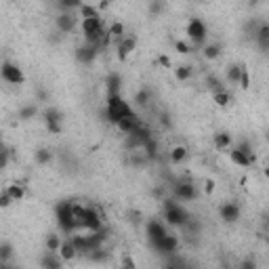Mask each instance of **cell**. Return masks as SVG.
Segmentation results:
<instances>
[{
    "instance_id": "7c38bea8",
    "label": "cell",
    "mask_w": 269,
    "mask_h": 269,
    "mask_svg": "<svg viewBox=\"0 0 269 269\" xmlns=\"http://www.w3.org/2000/svg\"><path fill=\"white\" fill-rule=\"evenodd\" d=\"M76 26H78V19L72 13H61V15H57V19H55V28H57L59 34H72Z\"/></svg>"
},
{
    "instance_id": "5b68a950",
    "label": "cell",
    "mask_w": 269,
    "mask_h": 269,
    "mask_svg": "<svg viewBox=\"0 0 269 269\" xmlns=\"http://www.w3.org/2000/svg\"><path fill=\"white\" fill-rule=\"evenodd\" d=\"M78 229H86V232H99L103 229V219L95 208L84 206L82 215L78 217Z\"/></svg>"
},
{
    "instance_id": "f6af8a7d",
    "label": "cell",
    "mask_w": 269,
    "mask_h": 269,
    "mask_svg": "<svg viewBox=\"0 0 269 269\" xmlns=\"http://www.w3.org/2000/svg\"><path fill=\"white\" fill-rule=\"evenodd\" d=\"M46 131H49L51 134H61L63 126H61V122H46Z\"/></svg>"
},
{
    "instance_id": "6da1fadb",
    "label": "cell",
    "mask_w": 269,
    "mask_h": 269,
    "mask_svg": "<svg viewBox=\"0 0 269 269\" xmlns=\"http://www.w3.org/2000/svg\"><path fill=\"white\" fill-rule=\"evenodd\" d=\"M126 116H134V109L129 105V101L122 99V95H107L105 101V120L116 126Z\"/></svg>"
},
{
    "instance_id": "9f6ffc18",
    "label": "cell",
    "mask_w": 269,
    "mask_h": 269,
    "mask_svg": "<svg viewBox=\"0 0 269 269\" xmlns=\"http://www.w3.org/2000/svg\"><path fill=\"white\" fill-rule=\"evenodd\" d=\"M263 240H265V244L269 246V232H265V234H263Z\"/></svg>"
},
{
    "instance_id": "db71d44e",
    "label": "cell",
    "mask_w": 269,
    "mask_h": 269,
    "mask_svg": "<svg viewBox=\"0 0 269 269\" xmlns=\"http://www.w3.org/2000/svg\"><path fill=\"white\" fill-rule=\"evenodd\" d=\"M162 194H164V189H162V187H156L154 192H152V196H154V198H162ZM162 200H164V198H162Z\"/></svg>"
},
{
    "instance_id": "680465c9",
    "label": "cell",
    "mask_w": 269,
    "mask_h": 269,
    "mask_svg": "<svg viewBox=\"0 0 269 269\" xmlns=\"http://www.w3.org/2000/svg\"><path fill=\"white\" fill-rule=\"evenodd\" d=\"M261 2V0H250V4H259Z\"/></svg>"
},
{
    "instance_id": "4dcf8cb0",
    "label": "cell",
    "mask_w": 269,
    "mask_h": 269,
    "mask_svg": "<svg viewBox=\"0 0 269 269\" xmlns=\"http://www.w3.org/2000/svg\"><path fill=\"white\" fill-rule=\"evenodd\" d=\"M107 30H109V36H112L114 42H120L122 38L126 36V34H124V23H120V21H114Z\"/></svg>"
},
{
    "instance_id": "30bf717a",
    "label": "cell",
    "mask_w": 269,
    "mask_h": 269,
    "mask_svg": "<svg viewBox=\"0 0 269 269\" xmlns=\"http://www.w3.org/2000/svg\"><path fill=\"white\" fill-rule=\"evenodd\" d=\"M219 217L223 223H238L240 217H242V210L235 202H225L219 206Z\"/></svg>"
},
{
    "instance_id": "5bb4252c",
    "label": "cell",
    "mask_w": 269,
    "mask_h": 269,
    "mask_svg": "<svg viewBox=\"0 0 269 269\" xmlns=\"http://www.w3.org/2000/svg\"><path fill=\"white\" fill-rule=\"evenodd\" d=\"M229 160H232L234 164H238V166H242V168H250L252 164H255V154L252 156H248V154H244L242 149H238V147H232L229 149Z\"/></svg>"
},
{
    "instance_id": "7a4b0ae2",
    "label": "cell",
    "mask_w": 269,
    "mask_h": 269,
    "mask_svg": "<svg viewBox=\"0 0 269 269\" xmlns=\"http://www.w3.org/2000/svg\"><path fill=\"white\" fill-rule=\"evenodd\" d=\"M162 217L166 221V225L170 227H183L192 219L189 212L177 202V198H164L162 200Z\"/></svg>"
},
{
    "instance_id": "1f68e13d",
    "label": "cell",
    "mask_w": 269,
    "mask_h": 269,
    "mask_svg": "<svg viewBox=\"0 0 269 269\" xmlns=\"http://www.w3.org/2000/svg\"><path fill=\"white\" fill-rule=\"evenodd\" d=\"M84 2L82 0H59L57 2V6L61 9V13H72V11H76V9H80Z\"/></svg>"
},
{
    "instance_id": "603a6c76",
    "label": "cell",
    "mask_w": 269,
    "mask_h": 269,
    "mask_svg": "<svg viewBox=\"0 0 269 269\" xmlns=\"http://www.w3.org/2000/svg\"><path fill=\"white\" fill-rule=\"evenodd\" d=\"M53 152L49 147H40V149H36L34 152V160H36V164L38 166H46V164H51L53 162Z\"/></svg>"
},
{
    "instance_id": "8fae6325",
    "label": "cell",
    "mask_w": 269,
    "mask_h": 269,
    "mask_svg": "<svg viewBox=\"0 0 269 269\" xmlns=\"http://www.w3.org/2000/svg\"><path fill=\"white\" fill-rule=\"evenodd\" d=\"M116 55H118V61H126L131 57V53L137 49V36H124L120 42H116Z\"/></svg>"
},
{
    "instance_id": "e0dca14e",
    "label": "cell",
    "mask_w": 269,
    "mask_h": 269,
    "mask_svg": "<svg viewBox=\"0 0 269 269\" xmlns=\"http://www.w3.org/2000/svg\"><path fill=\"white\" fill-rule=\"evenodd\" d=\"M59 255H61V259L66 261V263H72V261H74L78 255H80V252H78V248H76V244L72 242V238H67V240L61 242Z\"/></svg>"
},
{
    "instance_id": "2e32d148",
    "label": "cell",
    "mask_w": 269,
    "mask_h": 269,
    "mask_svg": "<svg viewBox=\"0 0 269 269\" xmlns=\"http://www.w3.org/2000/svg\"><path fill=\"white\" fill-rule=\"evenodd\" d=\"M63 263H66V261L61 259L59 252H53V250H46L40 259V267H44V269H59Z\"/></svg>"
},
{
    "instance_id": "277c9868",
    "label": "cell",
    "mask_w": 269,
    "mask_h": 269,
    "mask_svg": "<svg viewBox=\"0 0 269 269\" xmlns=\"http://www.w3.org/2000/svg\"><path fill=\"white\" fill-rule=\"evenodd\" d=\"M185 34H187V38H189V42H192V44L204 46L206 36H208V28H206V23H204L202 19L192 17L187 21V26H185Z\"/></svg>"
},
{
    "instance_id": "ee69618b",
    "label": "cell",
    "mask_w": 269,
    "mask_h": 269,
    "mask_svg": "<svg viewBox=\"0 0 269 269\" xmlns=\"http://www.w3.org/2000/svg\"><path fill=\"white\" fill-rule=\"evenodd\" d=\"M162 11H164L162 0H152V2H149V13H152V15H160Z\"/></svg>"
},
{
    "instance_id": "8992f818",
    "label": "cell",
    "mask_w": 269,
    "mask_h": 269,
    "mask_svg": "<svg viewBox=\"0 0 269 269\" xmlns=\"http://www.w3.org/2000/svg\"><path fill=\"white\" fill-rule=\"evenodd\" d=\"M149 246H152V250H156L158 255H175V252L179 250V246H181V240L177 238L175 234H166L164 238H160V240H152L149 242Z\"/></svg>"
},
{
    "instance_id": "44dd1931",
    "label": "cell",
    "mask_w": 269,
    "mask_h": 269,
    "mask_svg": "<svg viewBox=\"0 0 269 269\" xmlns=\"http://www.w3.org/2000/svg\"><path fill=\"white\" fill-rule=\"evenodd\" d=\"M137 124H139V118H137V114H134V116H126V118H122V120L116 124V129L126 137V134H131L134 129H137Z\"/></svg>"
},
{
    "instance_id": "7dc6e473",
    "label": "cell",
    "mask_w": 269,
    "mask_h": 269,
    "mask_svg": "<svg viewBox=\"0 0 269 269\" xmlns=\"http://www.w3.org/2000/svg\"><path fill=\"white\" fill-rule=\"evenodd\" d=\"M158 63H160L162 67H170L172 66V61H170L168 55H158Z\"/></svg>"
},
{
    "instance_id": "7bdbcfd3",
    "label": "cell",
    "mask_w": 269,
    "mask_h": 269,
    "mask_svg": "<svg viewBox=\"0 0 269 269\" xmlns=\"http://www.w3.org/2000/svg\"><path fill=\"white\" fill-rule=\"evenodd\" d=\"M175 51L179 55H187V53H192V44L185 42V40H177L175 42Z\"/></svg>"
},
{
    "instance_id": "ffe728a7",
    "label": "cell",
    "mask_w": 269,
    "mask_h": 269,
    "mask_svg": "<svg viewBox=\"0 0 269 269\" xmlns=\"http://www.w3.org/2000/svg\"><path fill=\"white\" fill-rule=\"evenodd\" d=\"M212 143H215V147L219 149V152H225V149H232L234 139H232V134H229V133L221 131V133H217L215 137H212Z\"/></svg>"
},
{
    "instance_id": "60d3db41",
    "label": "cell",
    "mask_w": 269,
    "mask_h": 269,
    "mask_svg": "<svg viewBox=\"0 0 269 269\" xmlns=\"http://www.w3.org/2000/svg\"><path fill=\"white\" fill-rule=\"evenodd\" d=\"M206 84H208V89H210V93H219V91H223L225 86L221 84V80L217 76H208L206 78Z\"/></svg>"
},
{
    "instance_id": "ac0fdd59",
    "label": "cell",
    "mask_w": 269,
    "mask_h": 269,
    "mask_svg": "<svg viewBox=\"0 0 269 269\" xmlns=\"http://www.w3.org/2000/svg\"><path fill=\"white\" fill-rule=\"evenodd\" d=\"M105 91H107V95H120V91H122V76L118 74V72L107 74V78H105Z\"/></svg>"
},
{
    "instance_id": "484cf974",
    "label": "cell",
    "mask_w": 269,
    "mask_h": 269,
    "mask_svg": "<svg viewBox=\"0 0 269 269\" xmlns=\"http://www.w3.org/2000/svg\"><path fill=\"white\" fill-rule=\"evenodd\" d=\"M36 116H38V105H34V103L23 105L19 109V114H17V118L21 122H28V120H32V118H36Z\"/></svg>"
},
{
    "instance_id": "836d02e7",
    "label": "cell",
    "mask_w": 269,
    "mask_h": 269,
    "mask_svg": "<svg viewBox=\"0 0 269 269\" xmlns=\"http://www.w3.org/2000/svg\"><path fill=\"white\" fill-rule=\"evenodd\" d=\"M13 257V246H11V242H2L0 244V265L6 267V263L11 261Z\"/></svg>"
},
{
    "instance_id": "52a82bcc",
    "label": "cell",
    "mask_w": 269,
    "mask_h": 269,
    "mask_svg": "<svg viewBox=\"0 0 269 269\" xmlns=\"http://www.w3.org/2000/svg\"><path fill=\"white\" fill-rule=\"evenodd\" d=\"M0 76H2L4 82L9 84H26V74L21 72V67H17L11 61H2V67H0Z\"/></svg>"
},
{
    "instance_id": "f907efd6",
    "label": "cell",
    "mask_w": 269,
    "mask_h": 269,
    "mask_svg": "<svg viewBox=\"0 0 269 269\" xmlns=\"http://www.w3.org/2000/svg\"><path fill=\"white\" fill-rule=\"evenodd\" d=\"M242 269H255L257 267V261H252V259H246V261H242L240 263Z\"/></svg>"
},
{
    "instance_id": "3957f363",
    "label": "cell",
    "mask_w": 269,
    "mask_h": 269,
    "mask_svg": "<svg viewBox=\"0 0 269 269\" xmlns=\"http://www.w3.org/2000/svg\"><path fill=\"white\" fill-rule=\"evenodd\" d=\"M55 217H57L59 232L63 235H72L78 229V219L74 215V202L61 200L57 206H55Z\"/></svg>"
},
{
    "instance_id": "b9f144b4",
    "label": "cell",
    "mask_w": 269,
    "mask_h": 269,
    "mask_svg": "<svg viewBox=\"0 0 269 269\" xmlns=\"http://www.w3.org/2000/svg\"><path fill=\"white\" fill-rule=\"evenodd\" d=\"M250 84H252V82H250V74H248V67L244 66V67H242V78H240V86H242L244 91H248V89H250Z\"/></svg>"
},
{
    "instance_id": "6125c7cd",
    "label": "cell",
    "mask_w": 269,
    "mask_h": 269,
    "mask_svg": "<svg viewBox=\"0 0 269 269\" xmlns=\"http://www.w3.org/2000/svg\"><path fill=\"white\" fill-rule=\"evenodd\" d=\"M55 2H59V0H55Z\"/></svg>"
},
{
    "instance_id": "4fadbf2b",
    "label": "cell",
    "mask_w": 269,
    "mask_h": 269,
    "mask_svg": "<svg viewBox=\"0 0 269 269\" xmlns=\"http://www.w3.org/2000/svg\"><path fill=\"white\" fill-rule=\"evenodd\" d=\"M145 234H147V240H160L164 238L166 234H168V229H166V221H158V219H152L147 221L145 225Z\"/></svg>"
},
{
    "instance_id": "f35d334b",
    "label": "cell",
    "mask_w": 269,
    "mask_h": 269,
    "mask_svg": "<svg viewBox=\"0 0 269 269\" xmlns=\"http://www.w3.org/2000/svg\"><path fill=\"white\" fill-rule=\"evenodd\" d=\"M89 259L93 261V263H101V261L107 259V252L103 250V246H99V248H95L93 252H89Z\"/></svg>"
},
{
    "instance_id": "f1b7e54d",
    "label": "cell",
    "mask_w": 269,
    "mask_h": 269,
    "mask_svg": "<svg viewBox=\"0 0 269 269\" xmlns=\"http://www.w3.org/2000/svg\"><path fill=\"white\" fill-rule=\"evenodd\" d=\"M143 149H145V156L149 158V160H156V158H158V154H160V145H158V141H156L154 137L145 141Z\"/></svg>"
},
{
    "instance_id": "d6986e66",
    "label": "cell",
    "mask_w": 269,
    "mask_h": 269,
    "mask_svg": "<svg viewBox=\"0 0 269 269\" xmlns=\"http://www.w3.org/2000/svg\"><path fill=\"white\" fill-rule=\"evenodd\" d=\"M255 40L259 44V49L261 51H269V23H261V26L257 28L255 32Z\"/></svg>"
},
{
    "instance_id": "c3c4849f",
    "label": "cell",
    "mask_w": 269,
    "mask_h": 269,
    "mask_svg": "<svg viewBox=\"0 0 269 269\" xmlns=\"http://www.w3.org/2000/svg\"><path fill=\"white\" fill-rule=\"evenodd\" d=\"M9 158H11V152H9V149H2V158H0V168H6V164H9Z\"/></svg>"
},
{
    "instance_id": "d6a6232c",
    "label": "cell",
    "mask_w": 269,
    "mask_h": 269,
    "mask_svg": "<svg viewBox=\"0 0 269 269\" xmlns=\"http://www.w3.org/2000/svg\"><path fill=\"white\" fill-rule=\"evenodd\" d=\"M212 99H215V103H217L219 107H227L229 103H232V95H229L227 89L219 91V93H212Z\"/></svg>"
},
{
    "instance_id": "d590c367",
    "label": "cell",
    "mask_w": 269,
    "mask_h": 269,
    "mask_svg": "<svg viewBox=\"0 0 269 269\" xmlns=\"http://www.w3.org/2000/svg\"><path fill=\"white\" fill-rule=\"evenodd\" d=\"M78 11H80V17H82V19H84V17H101V13H99L97 6L86 4V2H84V4H82Z\"/></svg>"
},
{
    "instance_id": "9c48e42d",
    "label": "cell",
    "mask_w": 269,
    "mask_h": 269,
    "mask_svg": "<svg viewBox=\"0 0 269 269\" xmlns=\"http://www.w3.org/2000/svg\"><path fill=\"white\" fill-rule=\"evenodd\" d=\"M99 46L97 44H89V42H84L80 44L76 49V61L78 63H82V66H91V63L97 59V55H99Z\"/></svg>"
},
{
    "instance_id": "8d00e7d4",
    "label": "cell",
    "mask_w": 269,
    "mask_h": 269,
    "mask_svg": "<svg viewBox=\"0 0 269 269\" xmlns=\"http://www.w3.org/2000/svg\"><path fill=\"white\" fill-rule=\"evenodd\" d=\"M133 134H137V137H139L141 141H143V145H145V141H147V139H152V131H149L145 124H141V122L137 124V129L133 131Z\"/></svg>"
},
{
    "instance_id": "681fc988",
    "label": "cell",
    "mask_w": 269,
    "mask_h": 269,
    "mask_svg": "<svg viewBox=\"0 0 269 269\" xmlns=\"http://www.w3.org/2000/svg\"><path fill=\"white\" fill-rule=\"evenodd\" d=\"M204 192H206V194H212V192H215V181H212V179H206V181H204Z\"/></svg>"
},
{
    "instance_id": "e575fe53",
    "label": "cell",
    "mask_w": 269,
    "mask_h": 269,
    "mask_svg": "<svg viewBox=\"0 0 269 269\" xmlns=\"http://www.w3.org/2000/svg\"><path fill=\"white\" fill-rule=\"evenodd\" d=\"M61 242H63V240H59L57 234H51V235H46V240H44V248H46V250H53V252H59Z\"/></svg>"
},
{
    "instance_id": "6f0895ef",
    "label": "cell",
    "mask_w": 269,
    "mask_h": 269,
    "mask_svg": "<svg viewBox=\"0 0 269 269\" xmlns=\"http://www.w3.org/2000/svg\"><path fill=\"white\" fill-rule=\"evenodd\" d=\"M263 175H265V179H267V181H269V166H267V168H265V170H263Z\"/></svg>"
},
{
    "instance_id": "83f0119b",
    "label": "cell",
    "mask_w": 269,
    "mask_h": 269,
    "mask_svg": "<svg viewBox=\"0 0 269 269\" xmlns=\"http://www.w3.org/2000/svg\"><path fill=\"white\" fill-rule=\"evenodd\" d=\"M149 101H152V91L149 89H141V91L134 93V105L137 107H145Z\"/></svg>"
},
{
    "instance_id": "7402d4cb",
    "label": "cell",
    "mask_w": 269,
    "mask_h": 269,
    "mask_svg": "<svg viewBox=\"0 0 269 269\" xmlns=\"http://www.w3.org/2000/svg\"><path fill=\"white\" fill-rule=\"evenodd\" d=\"M221 53H223V49H221V44H217V42L202 46V57L206 61H217L221 57Z\"/></svg>"
},
{
    "instance_id": "94428289",
    "label": "cell",
    "mask_w": 269,
    "mask_h": 269,
    "mask_svg": "<svg viewBox=\"0 0 269 269\" xmlns=\"http://www.w3.org/2000/svg\"><path fill=\"white\" fill-rule=\"evenodd\" d=\"M202 2H208V0H202Z\"/></svg>"
},
{
    "instance_id": "cb8c5ba5",
    "label": "cell",
    "mask_w": 269,
    "mask_h": 269,
    "mask_svg": "<svg viewBox=\"0 0 269 269\" xmlns=\"http://www.w3.org/2000/svg\"><path fill=\"white\" fill-rule=\"evenodd\" d=\"M168 158H170V162L172 164H181V162H185L187 160V147L185 145H175L168 152Z\"/></svg>"
},
{
    "instance_id": "91938a15",
    "label": "cell",
    "mask_w": 269,
    "mask_h": 269,
    "mask_svg": "<svg viewBox=\"0 0 269 269\" xmlns=\"http://www.w3.org/2000/svg\"><path fill=\"white\" fill-rule=\"evenodd\" d=\"M267 141H269V133H267Z\"/></svg>"
},
{
    "instance_id": "ba28073f",
    "label": "cell",
    "mask_w": 269,
    "mask_h": 269,
    "mask_svg": "<svg viewBox=\"0 0 269 269\" xmlns=\"http://www.w3.org/2000/svg\"><path fill=\"white\" fill-rule=\"evenodd\" d=\"M172 192H175V198L181 202H194L200 192H198V187L194 183H189V181H181V183H175L172 187Z\"/></svg>"
},
{
    "instance_id": "816d5d0a",
    "label": "cell",
    "mask_w": 269,
    "mask_h": 269,
    "mask_svg": "<svg viewBox=\"0 0 269 269\" xmlns=\"http://www.w3.org/2000/svg\"><path fill=\"white\" fill-rule=\"evenodd\" d=\"M122 267H134V259H131L129 255H126L124 259H122V263H120Z\"/></svg>"
},
{
    "instance_id": "9a60e30c",
    "label": "cell",
    "mask_w": 269,
    "mask_h": 269,
    "mask_svg": "<svg viewBox=\"0 0 269 269\" xmlns=\"http://www.w3.org/2000/svg\"><path fill=\"white\" fill-rule=\"evenodd\" d=\"M103 17H84L80 21V30H82V34L84 36H89L93 34V32H99V30H103Z\"/></svg>"
},
{
    "instance_id": "4316f807",
    "label": "cell",
    "mask_w": 269,
    "mask_h": 269,
    "mask_svg": "<svg viewBox=\"0 0 269 269\" xmlns=\"http://www.w3.org/2000/svg\"><path fill=\"white\" fill-rule=\"evenodd\" d=\"M192 76H194V67L192 66H177L175 67V78H177L179 82L192 80Z\"/></svg>"
},
{
    "instance_id": "f5cc1de1",
    "label": "cell",
    "mask_w": 269,
    "mask_h": 269,
    "mask_svg": "<svg viewBox=\"0 0 269 269\" xmlns=\"http://www.w3.org/2000/svg\"><path fill=\"white\" fill-rule=\"evenodd\" d=\"M46 99H49V95H46V91L38 89V101H46Z\"/></svg>"
},
{
    "instance_id": "74e56055",
    "label": "cell",
    "mask_w": 269,
    "mask_h": 269,
    "mask_svg": "<svg viewBox=\"0 0 269 269\" xmlns=\"http://www.w3.org/2000/svg\"><path fill=\"white\" fill-rule=\"evenodd\" d=\"M44 122H63V114L59 112V109L49 107L44 112Z\"/></svg>"
},
{
    "instance_id": "f546056e",
    "label": "cell",
    "mask_w": 269,
    "mask_h": 269,
    "mask_svg": "<svg viewBox=\"0 0 269 269\" xmlns=\"http://www.w3.org/2000/svg\"><path fill=\"white\" fill-rule=\"evenodd\" d=\"M6 189H9V194L13 196L15 202H21L26 198V185L23 183H11V185H6Z\"/></svg>"
},
{
    "instance_id": "11a10c76",
    "label": "cell",
    "mask_w": 269,
    "mask_h": 269,
    "mask_svg": "<svg viewBox=\"0 0 269 269\" xmlns=\"http://www.w3.org/2000/svg\"><path fill=\"white\" fill-rule=\"evenodd\" d=\"M263 225H265V232H269V215L265 217V221H263Z\"/></svg>"
},
{
    "instance_id": "ab89813d",
    "label": "cell",
    "mask_w": 269,
    "mask_h": 269,
    "mask_svg": "<svg viewBox=\"0 0 269 269\" xmlns=\"http://www.w3.org/2000/svg\"><path fill=\"white\" fill-rule=\"evenodd\" d=\"M13 202H15V200H13V196L9 194V189L4 187L2 192H0V208H2V210H4V208H9Z\"/></svg>"
},
{
    "instance_id": "d4e9b609",
    "label": "cell",
    "mask_w": 269,
    "mask_h": 269,
    "mask_svg": "<svg viewBox=\"0 0 269 269\" xmlns=\"http://www.w3.org/2000/svg\"><path fill=\"white\" fill-rule=\"evenodd\" d=\"M242 67L244 66H240V63H234V66H229L227 67V74H225V78H227V82L229 84H240V78H242Z\"/></svg>"
},
{
    "instance_id": "bcb514c9",
    "label": "cell",
    "mask_w": 269,
    "mask_h": 269,
    "mask_svg": "<svg viewBox=\"0 0 269 269\" xmlns=\"http://www.w3.org/2000/svg\"><path fill=\"white\" fill-rule=\"evenodd\" d=\"M235 147H238V149H242L244 154L252 156V147H250V143H248V141H240V143H235Z\"/></svg>"
}]
</instances>
